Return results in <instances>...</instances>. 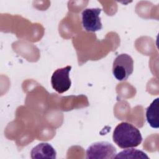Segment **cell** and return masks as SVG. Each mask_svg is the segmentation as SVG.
I'll use <instances>...</instances> for the list:
<instances>
[{"instance_id": "obj_1", "label": "cell", "mask_w": 159, "mask_h": 159, "mask_svg": "<svg viewBox=\"0 0 159 159\" xmlns=\"http://www.w3.org/2000/svg\"><path fill=\"white\" fill-rule=\"evenodd\" d=\"M112 139L115 143L121 148L137 147L142 141L140 130L132 124L125 122H122L116 127Z\"/></svg>"}, {"instance_id": "obj_2", "label": "cell", "mask_w": 159, "mask_h": 159, "mask_svg": "<svg viewBox=\"0 0 159 159\" xmlns=\"http://www.w3.org/2000/svg\"><path fill=\"white\" fill-rule=\"evenodd\" d=\"M133 71L134 61L129 55L122 53L114 59L112 65V73L118 81L127 80Z\"/></svg>"}, {"instance_id": "obj_3", "label": "cell", "mask_w": 159, "mask_h": 159, "mask_svg": "<svg viewBox=\"0 0 159 159\" xmlns=\"http://www.w3.org/2000/svg\"><path fill=\"white\" fill-rule=\"evenodd\" d=\"M87 159H113L117 154L114 146L107 142H98L91 145L86 152Z\"/></svg>"}, {"instance_id": "obj_4", "label": "cell", "mask_w": 159, "mask_h": 159, "mask_svg": "<svg viewBox=\"0 0 159 159\" xmlns=\"http://www.w3.org/2000/svg\"><path fill=\"white\" fill-rule=\"evenodd\" d=\"M71 69V66L56 70L51 77L52 88L58 93L67 91L71 87V81L69 77V73Z\"/></svg>"}, {"instance_id": "obj_5", "label": "cell", "mask_w": 159, "mask_h": 159, "mask_svg": "<svg viewBox=\"0 0 159 159\" xmlns=\"http://www.w3.org/2000/svg\"><path fill=\"white\" fill-rule=\"evenodd\" d=\"M102 9L100 8H88L83 10L81 13L82 25L87 32H95L100 30L102 23L99 14Z\"/></svg>"}, {"instance_id": "obj_6", "label": "cell", "mask_w": 159, "mask_h": 159, "mask_svg": "<svg viewBox=\"0 0 159 159\" xmlns=\"http://www.w3.org/2000/svg\"><path fill=\"white\" fill-rule=\"evenodd\" d=\"M30 157L32 159L57 158V152L54 148L49 143L42 142L34 147L30 152Z\"/></svg>"}, {"instance_id": "obj_7", "label": "cell", "mask_w": 159, "mask_h": 159, "mask_svg": "<svg viewBox=\"0 0 159 159\" xmlns=\"http://www.w3.org/2000/svg\"><path fill=\"white\" fill-rule=\"evenodd\" d=\"M158 101L159 98H156L146 109L147 121L151 127L155 129H158L159 127Z\"/></svg>"}, {"instance_id": "obj_8", "label": "cell", "mask_w": 159, "mask_h": 159, "mask_svg": "<svg viewBox=\"0 0 159 159\" xmlns=\"http://www.w3.org/2000/svg\"><path fill=\"white\" fill-rule=\"evenodd\" d=\"M114 158H142V159H149L147 155L143 151L130 148L126 149L116 154Z\"/></svg>"}]
</instances>
